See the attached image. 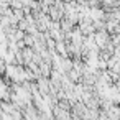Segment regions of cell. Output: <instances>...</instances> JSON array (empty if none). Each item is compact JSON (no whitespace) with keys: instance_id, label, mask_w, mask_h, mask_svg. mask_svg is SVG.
Segmentation results:
<instances>
[{"instance_id":"6da1fadb","label":"cell","mask_w":120,"mask_h":120,"mask_svg":"<svg viewBox=\"0 0 120 120\" xmlns=\"http://www.w3.org/2000/svg\"><path fill=\"white\" fill-rule=\"evenodd\" d=\"M4 72H5V63L4 59H0V76H4Z\"/></svg>"}]
</instances>
